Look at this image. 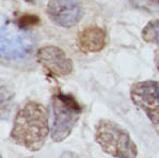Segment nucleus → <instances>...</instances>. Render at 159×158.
I'll return each mask as SVG.
<instances>
[{
    "label": "nucleus",
    "instance_id": "nucleus-11",
    "mask_svg": "<svg viewBox=\"0 0 159 158\" xmlns=\"http://www.w3.org/2000/svg\"><path fill=\"white\" fill-rule=\"evenodd\" d=\"M60 158H81L77 154L73 153V151H64V153L61 154Z\"/></svg>",
    "mask_w": 159,
    "mask_h": 158
},
{
    "label": "nucleus",
    "instance_id": "nucleus-9",
    "mask_svg": "<svg viewBox=\"0 0 159 158\" xmlns=\"http://www.w3.org/2000/svg\"><path fill=\"white\" fill-rule=\"evenodd\" d=\"M133 8L150 13L159 12V0H126Z\"/></svg>",
    "mask_w": 159,
    "mask_h": 158
},
{
    "label": "nucleus",
    "instance_id": "nucleus-5",
    "mask_svg": "<svg viewBox=\"0 0 159 158\" xmlns=\"http://www.w3.org/2000/svg\"><path fill=\"white\" fill-rule=\"evenodd\" d=\"M46 13L58 26L71 29L82 20L84 9L77 0H49Z\"/></svg>",
    "mask_w": 159,
    "mask_h": 158
},
{
    "label": "nucleus",
    "instance_id": "nucleus-6",
    "mask_svg": "<svg viewBox=\"0 0 159 158\" xmlns=\"http://www.w3.org/2000/svg\"><path fill=\"white\" fill-rule=\"evenodd\" d=\"M38 63L53 77H66L73 71V62L64 50L53 45L40 47L36 53Z\"/></svg>",
    "mask_w": 159,
    "mask_h": 158
},
{
    "label": "nucleus",
    "instance_id": "nucleus-2",
    "mask_svg": "<svg viewBox=\"0 0 159 158\" xmlns=\"http://www.w3.org/2000/svg\"><path fill=\"white\" fill-rule=\"evenodd\" d=\"M95 141L102 151L115 158L137 157V146L128 130L112 120L98 121L95 125Z\"/></svg>",
    "mask_w": 159,
    "mask_h": 158
},
{
    "label": "nucleus",
    "instance_id": "nucleus-3",
    "mask_svg": "<svg viewBox=\"0 0 159 158\" xmlns=\"http://www.w3.org/2000/svg\"><path fill=\"white\" fill-rule=\"evenodd\" d=\"M51 106L53 116L51 138L53 142L60 143L72 133L83 109L73 95L66 94L62 91H57L52 95Z\"/></svg>",
    "mask_w": 159,
    "mask_h": 158
},
{
    "label": "nucleus",
    "instance_id": "nucleus-4",
    "mask_svg": "<svg viewBox=\"0 0 159 158\" xmlns=\"http://www.w3.org/2000/svg\"><path fill=\"white\" fill-rule=\"evenodd\" d=\"M130 97L133 104L145 112L154 129L159 133V82L146 80L132 84Z\"/></svg>",
    "mask_w": 159,
    "mask_h": 158
},
{
    "label": "nucleus",
    "instance_id": "nucleus-7",
    "mask_svg": "<svg viewBox=\"0 0 159 158\" xmlns=\"http://www.w3.org/2000/svg\"><path fill=\"white\" fill-rule=\"evenodd\" d=\"M108 43L107 33L102 27L89 25L79 32L76 44L79 49L84 53H99Z\"/></svg>",
    "mask_w": 159,
    "mask_h": 158
},
{
    "label": "nucleus",
    "instance_id": "nucleus-12",
    "mask_svg": "<svg viewBox=\"0 0 159 158\" xmlns=\"http://www.w3.org/2000/svg\"><path fill=\"white\" fill-rule=\"evenodd\" d=\"M154 61H155V66H156L157 71L159 72V48H157L154 53Z\"/></svg>",
    "mask_w": 159,
    "mask_h": 158
},
{
    "label": "nucleus",
    "instance_id": "nucleus-8",
    "mask_svg": "<svg viewBox=\"0 0 159 158\" xmlns=\"http://www.w3.org/2000/svg\"><path fill=\"white\" fill-rule=\"evenodd\" d=\"M142 38L149 44L159 45V19L152 20L142 30Z\"/></svg>",
    "mask_w": 159,
    "mask_h": 158
},
{
    "label": "nucleus",
    "instance_id": "nucleus-1",
    "mask_svg": "<svg viewBox=\"0 0 159 158\" xmlns=\"http://www.w3.org/2000/svg\"><path fill=\"white\" fill-rule=\"evenodd\" d=\"M49 131L47 108L37 101H29L16 112L10 138L14 144L34 153L44 147Z\"/></svg>",
    "mask_w": 159,
    "mask_h": 158
},
{
    "label": "nucleus",
    "instance_id": "nucleus-13",
    "mask_svg": "<svg viewBox=\"0 0 159 158\" xmlns=\"http://www.w3.org/2000/svg\"><path fill=\"white\" fill-rule=\"evenodd\" d=\"M24 1L27 3H35L36 2V0H24Z\"/></svg>",
    "mask_w": 159,
    "mask_h": 158
},
{
    "label": "nucleus",
    "instance_id": "nucleus-10",
    "mask_svg": "<svg viewBox=\"0 0 159 158\" xmlns=\"http://www.w3.org/2000/svg\"><path fill=\"white\" fill-rule=\"evenodd\" d=\"M39 22V18L36 16H30V14H23L22 16L16 20V23L20 25L23 29H26V27L30 26H34L37 23Z\"/></svg>",
    "mask_w": 159,
    "mask_h": 158
}]
</instances>
